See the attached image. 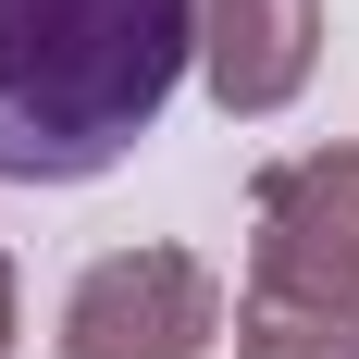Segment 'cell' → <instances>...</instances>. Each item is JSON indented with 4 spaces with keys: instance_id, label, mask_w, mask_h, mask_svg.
I'll list each match as a JSON object with an SVG mask.
<instances>
[{
    "instance_id": "1",
    "label": "cell",
    "mask_w": 359,
    "mask_h": 359,
    "mask_svg": "<svg viewBox=\"0 0 359 359\" xmlns=\"http://www.w3.org/2000/svg\"><path fill=\"white\" fill-rule=\"evenodd\" d=\"M198 0H0V186H87L174 111Z\"/></svg>"
},
{
    "instance_id": "2",
    "label": "cell",
    "mask_w": 359,
    "mask_h": 359,
    "mask_svg": "<svg viewBox=\"0 0 359 359\" xmlns=\"http://www.w3.org/2000/svg\"><path fill=\"white\" fill-rule=\"evenodd\" d=\"M236 359H359V137L260 174Z\"/></svg>"
},
{
    "instance_id": "3",
    "label": "cell",
    "mask_w": 359,
    "mask_h": 359,
    "mask_svg": "<svg viewBox=\"0 0 359 359\" xmlns=\"http://www.w3.org/2000/svg\"><path fill=\"white\" fill-rule=\"evenodd\" d=\"M50 347H62V359H211L223 347V273L198 248L137 236V248H111V260L74 273Z\"/></svg>"
},
{
    "instance_id": "4",
    "label": "cell",
    "mask_w": 359,
    "mask_h": 359,
    "mask_svg": "<svg viewBox=\"0 0 359 359\" xmlns=\"http://www.w3.org/2000/svg\"><path fill=\"white\" fill-rule=\"evenodd\" d=\"M310 62H323V0H198V87L236 124H273L310 87Z\"/></svg>"
},
{
    "instance_id": "5",
    "label": "cell",
    "mask_w": 359,
    "mask_h": 359,
    "mask_svg": "<svg viewBox=\"0 0 359 359\" xmlns=\"http://www.w3.org/2000/svg\"><path fill=\"white\" fill-rule=\"evenodd\" d=\"M13 323H25V310H13V260H0V359H13Z\"/></svg>"
}]
</instances>
